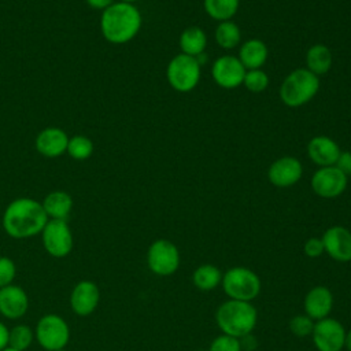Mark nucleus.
<instances>
[{
	"mask_svg": "<svg viewBox=\"0 0 351 351\" xmlns=\"http://www.w3.org/2000/svg\"><path fill=\"white\" fill-rule=\"evenodd\" d=\"M48 222L41 202L32 197H18L4 210L3 228L12 239H29L40 234Z\"/></svg>",
	"mask_w": 351,
	"mask_h": 351,
	"instance_id": "nucleus-1",
	"label": "nucleus"
},
{
	"mask_svg": "<svg viewBox=\"0 0 351 351\" xmlns=\"http://www.w3.org/2000/svg\"><path fill=\"white\" fill-rule=\"evenodd\" d=\"M141 22V14L136 5L115 1L101 12L100 30L108 43L125 44L136 37Z\"/></svg>",
	"mask_w": 351,
	"mask_h": 351,
	"instance_id": "nucleus-2",
	"label": "nucleus"
},
{
	"mask_svg": "<svg viewBox=\"0 0 351 351\" xmlns=\"http://www.w3.org/2000/svg\"><path fill=\"white\" fill-rule=\"evenodd\" d=\"M217 321L225 335L233 337L245 336L256 324V310L248 302L233 299L218 308Z\"/></svg>",
	"mask_w": 351,
	"mask_h": 351,
	"instance_id": "nucleus-3",
	"label": "nucleus"
},
{
	"mask_svg": "<svg viewBox=\"0 0 351 351\" xmlns=\"http://www.w3.org/2000/svg\"><path fill=\"white\" fill-rule=\"evenodd\" d=\"M319 89L318 75L307 69L291 71L280 86V97L288 107H300L310 101Z\"/></svg>",
	"mask_w": 351,
	"mask_h": 351,
	"instance_id": "nucleus-4",
	"label": "nucleus"
},
{
	"mask_svg": "<svg viewBox=\"0 0 351 351\" xmlns=\"http://www.w3.org/2000/svg\"><path fill=\"white\" fill-rule=\"evenodd\" d=\"M34 339L47 351L63 350L70 340V329L60 315L45 314L34 328Z\"/></svg>",
	"mask_w": 351,
	"mask_h": 351,
	"instance_id": "nucleus-5",
	"label": "nucleus"
},
{
	"mask_svg": "<svg viewBox=\"0 0 351 351\" xmlns=\"http://www.w3.org/2000/svg\"><path fill=\"white\" fill-rule=\"evenodd\" d=\"M166 77L173 89L178 92H189L200 80V64L195 56L180 53L169 62Z\"/></svg>",
	"mask_w": 351,
	"mask_h": 351,
	"instance_id": "nucleus-6",
	"label": "nucleus"
},
{
	"mask_svg": "<svg viewBox=\"0 0 351 351\" xmlns=\"http://www.w3.org/2000/svg\"><path fill=\"white\" fill-rule=\"evenodd\" d=\"M41 234L44 250L53 258L67 256L74 245L71 229L64 219H48Z\"/></svg>",
	"mask_w": 351,
	"mask_h": 351,
	"instance_id": "nucleus-7",
	"label": "nucleus"
},
{
	"mask_svg": "<svg viewBox=\"0 0 351 351\" xmlns=\"http://www.w3.org/2000/svg\"><path fill=\"white\" fill-rule=\"evenodd\" d=\"M223 289L234 300L248 302L254 299L261 289L258 276L245 267H233L225 273Z\"/></svg>",
	"mask_w": 351,
	"mask_h": 351,
	"instance_id": "nucleus-8",
	"label": "nucleus"
},
{
	"mask_svg": "<svg viewBox=\"0 0 351 351\" xmlns=\"http://www.w3.org/2000/svg\"><path fill=\"white\" fill-rule=\"evenodd\" d=\"M147 259L149 269L159 276H169L174 273L180 263L177 247L165 239H159L149 245Z\"/></svg>",
	"mask_w": 351,
	"mask_h": 351,
	"instance_id": "nucleus-9",
	"label": "nucleus"
},
{
	"mask_svg": "<svg viewBox=\"0 0 351 351\" xmlns=\"http://www.w3.org/2000/svg\"><path fill=\"white\" fill-rule=\"evenodd\" d=\"M347 186V176L336 166L319 167L311 178L313 191L326 199L336 197L344 192Z\"/></svg>",
	"mask_w": 351,
	"mask_h": 351,
	"instance_id": "nucleus-10",
	"label": "nucleus"
},
{
	"mask_svg": "<svg viewBox=\"0 0 351 351\" xmlns=\"http://www.w3.org/2000/svg\"><path fill=\"white\" fill-rule=\"evenodd\" d=\"M211 74L217 85L225 89H233L243 84L245 67L241 64L239 58L233 55H223L214 62Z\"/></svg>",
	"mask_w": 351,
	"mask_h": 351,
	"instance_id": "nucleus-11",
	"label": "nucleus"
},
{
	"mask_svg": "<svg viewBox=\"0 0 351 351\" xmlns=\"http://www.w3.org/2000/svg\"><path fill=\"white\" fill-rule=\"evenodd\" d=\"M314 343L319 351H340L346 343L343 325L332 318H322L313 329Z\"/></svg>",
	"mask_w": 351,
	"mask_h": 351,
	"instance_id": "nucleus-12",
	"label": "nucleus"
},
{
	"mask_svg": "<svg viewBox=\"0 0 351 351\" xmlns=\"http://www.w3.org/2000/svg\"><path fill=\"white\" fill-rule=\"evenodd\" d=\"M100 302V289L96 282L90 280L78 281L70 293V307L81 317L92 314Z\"/></svg>",
	"mask_w": 351,
	"mask_h": 351,
	"instance_id": "nucleus-13",
	"label": "nucleus"
},
{
	"mask_svg": "<svg viewBox=\"0 0 351 351\" xmlns=\"http://www.w3.org/2000/svg\"><path fill=\"white\" fill-rule=\"evenodd\" d=\"M302 173L303 167L299 159L293 156H282L270 165L267 177L273 185L287 188L296 184L300 180Z\"/></svg>",
	"mask_w": 351,
	"mask_h": 351,
	"instance_id": "nucleus-14",
	"label": "nucleus"
},
{
	"mask_svg": "<svg viewBox=\"0 0 351 351\" xmlns=\"http://www.w3.org/2000/svg\"><path fill=\"white\" fill-rule=\"evenodd\" d=\"M29 308L27 293L18 285L0 288V314L8 319L22 318Z\"/></svg>",
	"mask_w": 351,
	"mask_h": 351,
	"instance_id": "nucleus-15",
	"label": "nucleus"
},
{
	"mask_svg": "<svg viewBox=\"0 0 351 351\" xmlns=\"http://www.w3.org/2000/svg\"><path fill=\"white\" fill-rule=\"evenodd\" d=\"M69 136L60 128H45L36 137V149L47 158H56L67 151Z\"/></svg>",
	"mask_w": 351,
	"mask_h": 351,
	"instance_id": "nucleus-16",
	"label": "nucleus"
},
{
	"mask_svg": "<svg viewBox=\"0 0 351 351\" xmlns=\"http://www.w3.org/2000/svg\"><path fill=\"white\" fill-rule=\"evenodd\" d=\"M321 240L326 252L336 261L346 262L351 259V233L346 228L332 226Z\"/></svg>",
	"mask_w": 351,
	"mask_h": 351,
	"instance_id": "nucleus-17",
	"label": "nucleus"
},
{
	"mask_svg": "<svg viewBox=\"0 0 351 351\" xmlns=\"http://www.w3.org/2000/svg\"><path fill=\"white\" fill-rule=\"evenodd\" d=\"M340 152L337 143L328 136H315L307 144L308 158L321 167L335 166Z\"/></svg>",
	"mask_w": 351,
	"mask_h": 351,
	"instance_id": "nucleus-18",
	"label": "nucleus"
},
{
	"mask_svg": "<svg viewBox=\"0 0 351 351\" xmlns=\"http://www.w3.org/2000/svg\"><path fill=\"white\" fill-rule=\"evenodd\" d=\"M267 55L269 49L266 44L262 40L251 38L241 45L239 51V60L245 67V70H255L261 69L266 63Z\"/></svg>",
	"mask_w": 351,
	"mask_h": 351,
	"instance_id": "nucleus-19",
	"label": "nucleus"
},
{
	"mask_svg": "<svg viewBox=\"0 0 351 351\" xmlns=\"http://www.w3.org/2000/svg\"><path fill=\"white\" fill-rule=\"evenodd\" d=\"M48 219H67L73 208V199L64 191L49 192L41 202Z\"/></svg>",
	"mask_w": 351,
	"mask_h": 351,
	"instance_id": "nucleus-20",
	"label": "nucleus"
},
{
	"mask_svg": "<svg viewBox=\"0 0 351 351\" xmlns=\"http://www.w3.org/2000/svg\"><path fill=\"white\" fill-rule=\"evenodd\" d=\"M332 293L325 287L313 288L304 300V308L310 318L322 319L328 315L332 307Z\"/></svg>",
	"mask_w": 351,
	"mask_h": 351,
	"instance_id": "nucleus-21",
	"label": "nucleus"
},
{
	"mask_svg": "<svg viewBox=\"0 0 351 351\" xmlns=\"http://www.w3.org/2000/svg\"><path fill=\"white\" fill-rule=\"evenodd\" d=\"M332 52L324 44H315L308 48L306 53L307 70L315 75L326 74L332 67Z\"/></svg>",
	"mask_w": 351,
	"mask_h": 351,
	"instance_id": "nucleus-22",
	"label": "nucleus"
},
{
	"mask_svg": "<svg viewBox=\"0 0 351 351\" xmlns=\"http://www.w3.org/2000/svg\"><path fill=\"white\" fill-rule=\"evenodd\" d=\"M206 45V33L199 26H189L180 36V47L185 55L197 56L199 53L204 52Z\"/></svg>",
	"mask_w": 351,
	"mask_h": 351,
	"instance_id": "nucleus-23",
	"label": "nucleus"
},
{
	"mask_svg": "<svg viewBox=\"0 0 351 351\" xmlns=\"http://www.w3.org/2000/svg\"><path fill=\"white\" fill-rule=\"evenodd\" d=\"M240 0H203V5L208 16L215 21L223 22L237 12Z\"/></svg>",
	"mask_w": 351,
	"mask_h": 351,
	"instance_id": "nucleus-24",
	"label": "nucleus"
},
{
	"mask_svg": "<svg viewBox=\"0 0 351 351\" xmlns=\"http://www.w3.org/2000/svg\"><path fill=\"white\" fill-rule=\"evenodd\" d=\"M241 32L232 21L221 22L215 29V41L223 49H233L240 43Z\"/></svg>",
	"mask_w": 351,
	"mask_h": 351,
	"instance_id": "nucleus-25",
	"label": "nucleus"
},
{
	"mask_svg": "<svg viewBox=\"0 0 351 351\" xmlns=\"http://www.w3.org/2000/svg\"><path fill=\"white\" fill-rule=\"evenodd\" d=\"M34 340V330L26 325L19 324L10 329L8 335V347L18 350V351H26Z\"/></svg>",
	"mask_w": 351,
	"mask_h": 351,
	"instance_id": "nucleus-26",
	"label": "nucleus"
},
{
	"mask_svg": "<svg viewBox=\"0 0 351 351\" xmlns=\"http://www.w3.org/2000/svg\"><path fill=\"white\" fill-rule=\"evenodd\" d=\"M221 280V271L213 265H202L193 273V282L203 291L213 289Z\"/></svg>",
	"mask_w": 351,
	"mask_h": 351,
	"instance_id": "nucleus-27",
	"label": "nucleus"
},
{
	"mask_svg": "<svg viewBox=\"0 0 351 351\" xmlns=\"http://www.w3.org/2000/svg\"><path fill=\"white\" fill-rule=\"evenodd\" d=\"M66 152L75 160H85L93 152V143L89 137L84 134L73 136L69 138Z\"/></svg>",
	"mask_w": 351,
	"mask_h": 351,
	"instance_id": "nucleus-28",
	"label": "nucleus"
},
{
	"mask_svg": "<svg viewBox=\"0 0 351 351\" xmlns=\"http://www.w3.org/2000/svg\"><path fill=\"white\" fill-rule=\"evenodd\" d=\"M244 86L254 93H259L263 92L267 85H269V75L261 70V69H255V70H248L245 71L244 80H243Z\"/></svg>",
	"mask_w": 351,
	"mask_h": 351,
	"instance_id": "nucleus-29",
	"label": "nucleus"
},
{
	"mask_svg": "<svg viewBox=\"0 0 351 351\" xmlns=\"http://www.w3.org/2000/svg\"><path fill=\"white\" fill-rule=\"evenodd\" d=\"M16 276V266L8 256H0V288L11 285Z\"/></svg>",
	"mask_w": 351,
	"mask_h": 351,
	"instance_id": "nucleus-30",
	"label": "nucleus"
},
{
	"mask_svg": "<svg viewBox=\"0 0 351 351\" xmlns=\"http://www.w3.org/2000/svg\"><path fill=\"white\" fill-rule=\"evenodd\" d=\"M240 348L239 340L229 335L218 336L210 346V351H240Z\"/></svg>",
	"mask_w": 351,
	"mask_h": 351,
	"instance_id": "nucleus-31",
	"label": "nucleus"
},
{
	"mask_svg": "<svg viewBox=\"0 0 351 351\" xmlns=\"http://www.w3.org/2000/svg\"><path fill=\"white\" fill-rule=\"evenodd\" d=\"M289 326H291V330L298 336H306L311 333L314 329L311 318L304 315H296L295 318H292Z\"/></svg>",
	"mask_w": 351,
	"mask_h": 351,
	"instance_id": "nucleus-32",
	"label": "nucleus"
},
{
	"mask_svg": "<svg viewBox=\"0 0 351 351\" xmlns=\"http://www.w3.org/2000/svg\"><path fill=\"white\" fill-rule=\"evenodd\" d=\"M324 251V244H322V240L317 239V237H313V239H308L304 244V252L311 256V258H315V256H319Z\"/></svg>",
	"mask_w": 351,
	"mask_h": 351,
	"instance_id": "nucleus-33",
	"label": "nucleus"
},
{
	"mask_svg": "<svg viewBox=\"0 0 351 351\" xmlns=\"http://www.w3.org/2000/svg\"><path fill=\"white\" fill-rule=\"evenodd\" d=\"M335 166L346 176L351 174V152H340Z\"/></svg>",
	"mask_w": 351,
	"mask_h": 351,
	"instance_id": "nucleus-34",
	"label": "nucleus"
},
{
	"mask_svg": "<svg viewBox=\"0 0 351 351\" xmlns=\"http://www.w3.org/2000/svg\"><path fill=\"white\" fill-rule=\"evenodd\" d=\"M88 3L89 7H92L93 10H100L104 11L106 8H108L112 3H115V0H85Z\"/></svg>",
	"mask_w": 351,
	"mask_h": 351,
	"instance_id": "nucleus-35",
	"label": "nucleus"
},
{
	"mask_svg": "<svg viewBox=\"0 0 351 351\" xmlns=\"http://www.w3.org/2000/svg\"><path fill=\"white\" fill-rule=\"evenodd\" d=\"M8 335L10 329L0 321V351L8 347Z\"/></svg>",
	"mask_w": 351,
	"mask_h": 351,
	"instance_id": "nucleus-36",
	"label": "nucleus"
},
{
	"mask_svg": "<svg viewBox=\"0 0 351 351\" xmlns=\"http://www.w3.org/2000/svg\"><path fill=\"white\" fill-rule=\"evenodd\" d=\"M196 58V60H197V63L202 66L203 63H206L207 62V55L204 53V52H202V53H199L197 56H195Z\"/></svg>",
	"mask_w": 351,
	"mask_h": 351,
	"instance_id": "nucleus-37",
	"label": "nucleus"
},
{
	"mask_svg": "<svg viewBox=\"0 0 351 351\" xmlns=\"http://www.w3.org/2000/svg\"><path fill=\"white\" fill-rule=\"evenodd\" d=\"M346 344H347L348 351H351V330H350V332H348V335L346 336Z\"/></svg>",
	"mask_w": 351,
	"mask_h": 351,
	"instance_id": "nucleus-38",
	"label": "nucleus"
},
{
	"mask_svg": "<svg viewBox=\"0 0 351 351\" xmlns=\"http://www.w3.org/2000/svg\"><path fill=\"white\" fill-rule=\"evenodd\" d=\"M1 351H18V350H14V348H11V347H5V348L1 350Z\"/></svg>",
	"mask_w": 351,
	"mask_h": 351,
	"instance_id": "nucleus-39",
	"label": "nucleus"
},
{
	"mask_svg": "<svg viewBox=\"0 0 351 351\" xmlns=\"http://www.w3.org/2000/svg\"><path fill=\"white\" fill-rule=\"evenodd\" d=\"M118 1H125V3H134V1H138V0H118Z\"/></svg>",
	"mask_w": 351,
	"mask_h": 351,
	"instance_id": "nucleus-40",
	"label": "nucleus"
},
{
	"mask_svg": "<svg viewBox=\"0 0 351 351\" xmlns=\"http://www.w3.org/2000/svg\"><path fill=\"white\" fill-rule=\"evenodd\" d=\"M56 351H66V350H64V348H63V350H56Z\"/></svg>",
	"mask_w": 351,
	"mask_h": 351,
	"instance_id": "nucleus-41",
	"label": "nucleus"
}]
</instances>
